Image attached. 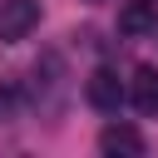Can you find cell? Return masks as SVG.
I'll return each instance as SVG.
<instances>
[{
  "label": "cell",
  "mask_w": 158,
  "mask_h": 158,
  "mask_svg": "<svg viewBox=\"0 0 158 158\" xmlns=\"http://www.w3.org/2000/svg\"><path fill=\"white\" fill-rule=\"evenodd\" d=\"M84 99H89L99 114H114V109L128 99V89H123V79H118L114 69H94V74L84 79Z\"/></svg>",
  "instance_id": "6da1fadb"
},
{
  "label": "cell",
  "mask_w": 158,
  "mask_h": 158,
  "mask_svg": "<svg viewBox=\"0 0 158 158\" xmlns=\"http://www.w3.org/2000/svg\"><path fill=\"white\" fill-rule=\"evenodd\" d=\"M118 30H123L128 40L153 35V30H158V0H128V5L118 10Z\"/></svg>",
  "instance_id": "277c9868"
},
{
  "label": "cell",
  "mask_w": 158,
  "mask_h": 158,
  "mask_svg": "<svg viewBox=\"0 0 158 158\" xmlns=\"http://www.w3.org/2000/svg\"><path fill=\"white\" fill-rule=\"evenodd\" d=\"M128 99H133L138 114H158V69H153V64H138V69H133Z\"/></svg>",
  "instance_id": "5b68a950"
},
{
  "label": "cell",
  "mask_w": 158,
  "mask_h": 158,
  "mask_svg": "<svg viewBox=\"0 0 158 158\" xmlns=\"http://www.w3.org/2000/svg\"><path fill=\"white\" fill-rule=\"evenodd\" d=\"M40 25V0H0V40H25Z\"/></svg>",
  "instance_id": "7a4b0ae2"
},
{
  "label": "cell",
  "mask_w": 158,
  "mask_h": 158,
  "mask_svg": "<svg viewBox=\"0 0 158 158\" xmlns=\"http://www.w3.org/2000/svg\"><path fill=\"white\" fill-rule=\"evenodd\" d=\"M99 153H109V158H143V133L133 123H109L99 133Z\"/></svg>",
  "instance_id": "3957f363"
},
{
  "label": "cell",
  "mask_w": 158,
  "mask_h": 158,
  "mask_svg": "<svg viewBox=\"0 0 158 158\" xmlns=\"http://www.w3.org/2000/svg\"><path fill=\"white\" fill-rule=\"evenodd\" d=\"M10 109H15V94H10V89H0V118H5Z\"/></svg>",
  "instance_id": "8992f818"
},
{
  "label": "cell",
  "mask_w": 158,
  "mask_h": 158,
  "mask_svg": "<svg viewBox=\"0 0 158 158\" xmlns=\"http://www.w3.org/2000/svg\"><path fill=\"white\" fill-rule=\"evenodd\" d=\"M84 5H104V0H84Z\"/></svg>",
  "instance_id": "52a82bcc"
}]
</instances>
